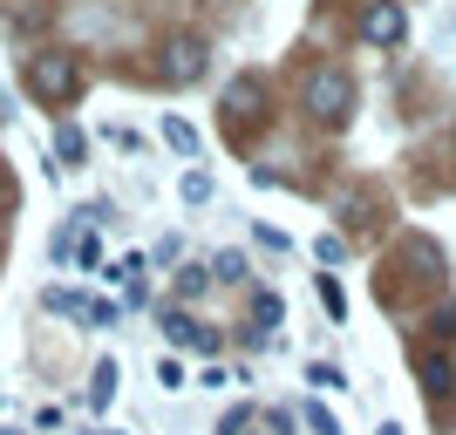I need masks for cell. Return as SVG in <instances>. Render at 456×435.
I'll use <instances>...</instances> for the list:
<instances>
[{
	"label": "cell",
	"instance_id": "cell-11",
	"mask_svg": "<svg viewBox=\"0 0 456 435\" xmlns=\"http://www.w3.org/2000/svg\"><path fill=\"white\" fill-rule=\"evenodd\" d=\"M306 429H314V435H341V422H334V415H327V408H321V401H306Z\"/></svg>",
	"mask_w": 456,
	"mask_h": 435
},
{
	"label": "cell",
	"instance_id": "cell-2",
	"mask_svg": "<svg viewBox=\"0 0 456 435\" xmlns=\"http://www.w3.org/2000/svg\"><path fill=\"white\" fill-rule=\"evenodd\" d=\"M28 89H35L41 102H69V95L82 89L76 55H28Z\"/></svg>",
	"mask_w": 456,
	"mask_h": 435
},
{
	"label": "cell",
	"instance_id": "cell-5",
	"mask_svg": "<svg viewBox=\"0 0 456 435\" xmlns=\"http://www.w3.org/2000/svg\"><path fill=\"white\" fill-rule=\"evenodd\" d=\"M164 334H171L177 347H198V354H218V334H211V326H198L191 313H177V306L164 313Z\"/></svg>",
	"mask_w": 456,
	"mask_h": 435
},
{
	"label": "cell",
	"instance_id": "cell-8",
	"mask_svg": "<svg viewBox=\"0 0 456 435\" xmlns=\"http://www.w3.org/2000/svg\"><path fill=\"white\" fill-rule=\"evenodd\" d=\"M164 143H171V150H184V157H198V130H191L184 116H171V123H164Z\"/></svg>",
	"mask_w": 456,
	"mask_h": 435
},
{
	"label": "cell",
	"instance_id": "cell-9",
	"mask_svg": "<svg viewBox=\"0 0 456 435\" xmlns=\"http://www.w3.org/2000/svg\"><path fill=\"white\" fill-rule=\"evenodd\" d=\"M177 190H184V205H211V177L205 171H184V184H177Z\"/></svg>",
	"mask_w": 456,
	"mask_h": 435
},
{
	"label": "cell",
	"instance_id": "cell-4",
	"mask_svg": "<svg viewBox=\"0 0 456 435\" xmlns=\"http://www.w3.org/2000/svg\"><path fill=\"white\" fill-rule=\"evenodd\" d=\"M402 28H409L402 0H375V7L362 14V41H368V48H395V41H402Z\"/></svg>",
	"mask_w": 456,
	"mask_h": 435
},
{
	"label": "cell",
	"instance_id": "cell-7",
	"mask_svg": "<svg viewBox=\"0 0 456 435\" xmlns=\"http://www.w3.org/2000/svg\"><path fill=\"white\" fill-rule=\"evenodd\" d=\"M110 395H116V360H102L89 381V408H110Z\"/></svg>",
	"mask_w": 456,
	"mask_h": 435
},
{
	"label": "cell",
	"instance_id": "cell-10",
	"mask_svg": "<svg viewBox=\"0 0 456 435\" xmlns=\"http://www.w3.org/2000/svg\"><path fill=\"white\" fill-rule=\"evenodd\" d=\"M252 320H259V326H280V293H259V300H252Z\"/></svg>",
	"mask_w": 456,
	"mask_h": 435
},
{
	"label": "cell",
	"instance_id": "cell-3",
	"mask_svg": "<svg viewBox=\"0 0 456 435\" xmlns=\"http://www.w3.org/2000/svg\"><path fill=\"white\" fill-rule=\"evenodd\" d=\"M205 68H211V55H205L198 35H171L164 41V82H198Z\"/></svg>",
	"mask_w": 456,
	"mask_h": 435
},
{
	"label": "cell",
	"instance_id": "cell-13",
	"mask_svg": "<svg viewBox=\"0 0 456 435\" xmlns=\"http://www.w3.org/2000/svg\"><path fill=\"white\" fill-rule=\"evenodd\" d=\"M55 150H61V157H69V164H76V157H82V150H89V143H82V130H61V136H55Z\"/></svg>",
	"mask_w": 456,
	"mask_h": 435
},
{
	"label": "cell",
	"instance_id": "cell-6",
	"mask_svg": "<svg viewBox=\"0 0 456 435\" xmlns=\"http://www.w3.org/2000/svg\"><path fill=\"white\" fill-rule=\"evenodd\" d=\"M416 375H422V388H429L436 401L450 395V381H456V375H450V354H443V347H416Z\"/></svg>",
	"mask_w": 456,
	"mask_h": 435
},
{
	"label": "cell",
	"instance_id": "cell-1",
	"mask_svg": "<svg viewBox=\"0 0 456 435\" xmlns=\"http://www.w3.org/2000/svg\"><path fill=\"white\" fill-rule=\"evenodd\" d=\"M306 109H314V123H347V109H354V76L347 68H314L306 76Z\"/></svg>",
	"mask_w": 456,
	"mask_h": 435
},
{
	"label": "cell",
	"instance_id": "cell-12",
	"mask_svg": "<svg viewBox=\"0 0 456 435\" xmlns=\"http://www.w3.org/2000/svg\"><path fill=\"white\" fill-rule=\"evenodd\" d=\"M306 381H314V388H347L341 367H327V360H314V367H306Z\"/></svg>",
	"mask_w": 456,
	"mask_h": 435
}]
</instances>
